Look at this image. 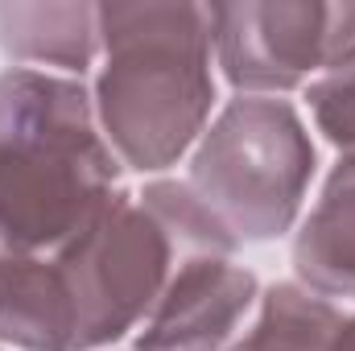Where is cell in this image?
<instances>
[{"label":"cell","mask_w":355,"mask_h":351,"mask_svg":"<svg viewBox=\"0 0 355 351\" xmlns=\"http://www.w3.org/2000/svg\"><path fill=\"white\" fill-rule=\"evenodd\" d=\"M0 58L87 83L99 58L95 0H0Z\"/></svg>","instance_id":"8"},{"label":"cell","mask_w":355,"mask_h":351,"mask_svg":"<svg viewBox=\"0 0 355 351\" xmlns=\"http://www.w3.org/2000/svg\"><path fill=\"white\" fill-rule=\"evenodd\" d=\"M194 257H244L178 174L132 182L75 240L46 252L71 351L128 348Z\"/></svg>","instance_id":"2"},{"label":"cell","mask_w":355,"mask_h":351,"mask_svg":"<svg viewBox=\"0 0 355 351\" xmlns=\"http://www.w3.org/2000/svg\"><path fill=\"white\" fill-rule=\"evenodd\" d=\"M331 351H355V310H339L335 335H331Z\"/></svg>","instance_id":"11"},{"label":"cell","mask_w":355,"mask_h":351,"mask_svg":"<svg viewBox=\"0 0 355 351\" xmlns=\"http://www.w3.org/2000/svg\"><path fill=\"white\" fill-rule=\"evenodd\" d=\"M265 277L244 257H194L137 331V351H232L261 314Z\"/></svg>","instance_id":"6"},{"label":"cell","mask_w":355,"mask_h":351,"mask_svg":"<svg viewBox=\"0 0 355 351\" xmlns=\"http://www.w3.org/2000/svg\"><path fill=\"white\" fill-rule=\"evenodd\" d=\"M327 162L297 99L227 95L178 178L244 252L293 236Z\"/></svg>","instance_id":"4"},{"label":"cell","mask_w":355,"mask_h":351,"mask_svg":"<svg viewBox=\"0 0 355 351\" xmlns=\"http://www.w3.org/2000/svg\"><path fill=\"white\" fill-rule=\"evenodd\" d=\"M297 103L327 157H355V54L310 83Z\"/></svg>","instance_id":"10"},{"label":"cell","mask_w":355,"mask_h":351,"mask_svg":"<svg viewBox=\"0 0 355 351\" xmlns=\"http://www.w3.org/2000/svg\"><path fill=\"white\" fill-rule=\"evenodd\" d=\"M87 95L132 182L178 174L227 99L211 4L99 0V58Z\"/></svg>","instance_id":"1"},{"label":"cell","mask_w":355,"mask_h":351,"mask_svg":"<svg viewBox=\"0 0 355 351\" xmlns=\"http://www.w3.org/2000/svg\"><path fill=\"white\" fill-rule=\"evenodd\" d=\"M211 25L227 95L302 99L355 54V0H223Z\"/></svg>","instance_id":"5"},{"label":"cell","mask_w":355,"mask_h":351,"mask_svg":"<svg viewBox=\"0 0 355 351\" xmlns=\"http://www.w3.org/2000/svg\"><path fill=\"white\" fill-rule=\"evenodd\" d=\"M289 281L318 302L355 310V157H331L293 228Z\"/></svg>","instance_id":"7"},{"label":"cell","mask_w":355,"mask_h":351,"mask_svg":"<svg viewBox=\"0 0 355 351\" xmlns=\"http://www.w3.org/2000/svg\"><path fill=\"white\" fill-rule=\"evenodd\" d=\"M128 186L87 83L0 67V252L62 248Z\"/></svg>","instance_id":"3"},{"label":"cell","mask_w":355,"mask_h":351,"mask_svg":"<svg viewBox=\"0 0 355 351\" xmlns=\"http://www.w3.org/2000/svg\"><path fill=\"white\" fill-rule=\"evenodd\" d=\"M335 323H339V306L318 302L314 293L281 277L265 285L257 323L232 351H331Z\"/></svg>","instance_id":"9"},{"label":"cell","mask_w":355,"mask_h":351,"mask_svg":"<svg viewBox=\"0 0 355 351\" xmlns=\"http://www.w3.org/2000/svg\"><path fill=\"white\" fill-rule=\"evenodd\" d=\"M112 351H137V348H112Z\"/></svg>","instance_id":"12"}]
</instances>
